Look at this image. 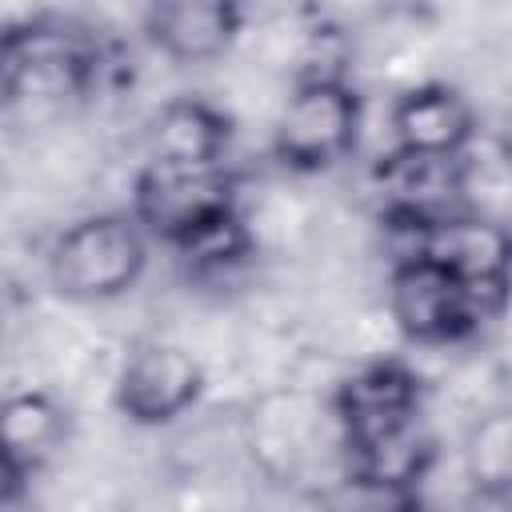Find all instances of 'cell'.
Segmentation results:
<instances>
[{"mask_svg":"<svg viewBox=\"0 0 512 512\" xmlns=\"http://www.w3.org/2000/svg\"><path fill=\"white\" fill-rule=\"evenodd\" d=\"M144 268V244L120 216H88L52 248V280L72 300H108Z\"/></svg>","mask_w":512,"mask_h":512,"instance_id":"6da1fadb","label":"cell"},{"mask_svg":"<svg viewBox=\"0 0 512 512\" xmlns=\"http://www.w3.org/2000/svg\"><path fill=\"white\" fill-rule=\"evenodd\" d=\"M356 96L340 80H304L280 104L276 148L300 168H320L344 156L356 140Z\"/></svg>","mask_w":512,"mask_h":512,"instance_id":"7a4b0ae2","label":"cell"},{"mask_svg":"<svg viewBox=\"0 0 512 512\" xmlns=\"http://www.w3.org/2000/svg\"><path fill=\"white\" fill-rule=\"evenodd\" d=\"M204 384V364L192 348L172 340H144L136 344L120 372H116V400L140 424H160L180 416Z\"/></svg>","mask_w":512,"mask_h":512,"instance_id":"3957f363","label":"cell"},{"mask_svg":"<svg viewBox=\"0 0 512 512\" xmlns=\"http://www.w3.org/2000/svg\"><path fill=\"white\" fill-rule=\"evenodd\" d=\"M228 176L216 164H152L136 184L140 216L176 240L228 216Z\"/></svg>","mask_w":512,"mask_h":512,"instance_id":"277c9868","label":"cell"},{"mask_svg":"<svg viewBox=\"0 0 512 512\" xmlns=\"http://www.w3.org/2000/svg\"><path fill=\"white\" fill-rule=\"evenodd\" d=\"M476 296L468 284L448 276L440 264L416 256L404 260L392 276V324L424 344H440L460 336L476 316ZM484 312V308H480Z\"/></svg>","mask_w":512,"mask_h":512,"instance_id":"5b68a950","label":"cell"},{"mask_svg":"<svg viewBox=\"0 0 512 512\" xmlns=\"http://www.w3.org/2000/svg\"><path fill=\"white\" fill-rule=\"evenodd\" d=\"M420 256L440 264L460 284H468L476 300H480V288L500 296L508 236H504V224H492L480 216H444V220L420 224Z\"/></svg>","mask_w":512,"mask_h":512,"instance_id":"8992f818","label":"cell"},{"mask_svg":"<svg viewBox=\"0 0 512 512\" xmlns=\"http://www.w3.org/2000/svg\"><path fill=\"white\" fill-rule=\"evenodd\" d=\"M416 420V384L396 364H372L340 388L344 444L360 448Z\"/></svg>","mask_w":512,"mask_h":512,"instance_id":"52a82bcc","label":"cell"},{"mask_svg":"<svg viewBox=\"0 0 512 512\" xmlns=\"http://www.w3.org/2000/svg\"><path fill=\"white\" fill-rule=\"evenodd\" d=\"M392 136L404 156H456L472 136V112L460 92L420 84L396 100Z\"/></svg>","mask_w":512,"mask_h":512,"instance_id":"ba28073f","label":"cell"},{"mask_svg":"<svg viewBox=\"0 0 512 512\" xmlns=\"http://www.w3.org/2000/svg\"><path fill=\"white\" fill-rule=\"evenodd\" d=\"M152 40L172 60H212L236 36V8L216 0H176L148 12Z\"/></svg>","mask_w":512,"mask_h":512,"instance_id":"9c48e42d","label":"cell"},{"mask_svg":"<svg viewBox=\"0 0 512 512\" xmlns=\"http://www.w3.org/2000/svg\"><path fill=\"white\" fill-rule=\"evenodd\" d=\"M64 436V416L48 392L20 388L0 400V464L28 472L44 464Z\"/></svg>","mask_w":512,"mask_h":512,"instance_id":"30bf717a","label":"cell"},{"mask_svg":"<svg viewBox=\"0 0 512 512\" xmlns=\"http://www.w3.org/2000/svg\"><path fill=\"white\" fill-rule=\"evenodd\" d=\"M152 164H216L224 120L204 100H168L148 124Z\"/></svg>","mask_w":512,"mask_h":512,"instance_id":"8fae6325","label":"cell"},{"mask_svg":"<svg viewBox=\"0 0 512 512\" xmlns=\"http://www.w3.org/2000/svg\"><path fill=\"white\" fill-rule=\"evenodd\" d=\"M464 468L476 492L504 496L512 480V420L504 408H488L476 416L464 440Z\"/></svg>","mask_w":512,"mask_h":512,"instance_id":"7c38bea8","label":"cell"},{"mask_svg":"<svg viewBox=\"0 0 512 512\" xmlns=\"http://www.w3.org/2000/svg\"><path fill=\"white\" fill-rule=\"evenodd\" d=\"M320 512H420L416 488L372 472H340L320 496Z\"/></svg>","mask_w":512,"mask_h":512,"instance_id":"4fadbf2b","label":"cell"},{"mask_svg":"<svg viewBox=\"0 0 512 512\" xmlns=\"http://www.w3.org/2000/svg\"><path fill=\"white\" fill-rule=\"evenodd\" d=\"M16 100V84H12V52H8V36H0V104Z\"/></svg>","mask_w":512,"mask_h":512,"instance_id":"5bb4252c","label":"cell"},{"mask_svg":"<svg viewBox=\"0 0 512 512\" xmlns=\"http://www.w3.org/2000/svg\"><path fill=\"white\" fill-rule=\"evenodd\" d=\"M456 512H508V500H504V496H488V492H476L472 500L456 504Z\"/></svg>","mask_w":512,"mask_h":512,"instance_id":"9a60e30c","label":"cell"}]
</instances>
